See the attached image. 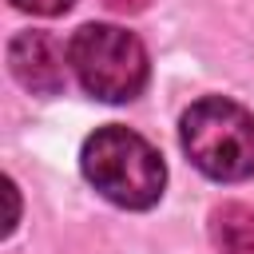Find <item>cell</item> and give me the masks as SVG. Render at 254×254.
Listing matches in <instances>:
<instances>
[{"instance_id": "6da1fadb", "label": "cell", "mask_w": 254, "mask_h": 254, "mask_svg": "<svg viewBox=\"0 0 254 254\" xmlns=\"http://www.w3.org/2000/svg\"><path fill=\"white\" fill-rule=\"evenodd\" d=\"M79 167L87 175V183L115 206L127 210H147L159 202L163 187H167V167L159 159V151L127 131V127H99L95 135H87Z\"/></svg>"}, {"instance_id": "7a4b0ae2", "label": "cell", "mask_w": 254, "mask_h": 254, "mask_svg": "<svg viewBox=\"0 0 254 254\" xmlns=\"http://www.w3.org/2000/svg\"><path fill=\"white\" fill-rule=\"evenodd\" d=\"M179 139L206 179L238 183L254 175V115L234 99L206 95L190 103L179 123Z\"/></svg>"}, {"instance_id": "3957f363", "label": "cell", "mask_w": 254, "mask_h": 254, "mask_svg": "<svg viewBox=\"0 0 254 254\" xmlns=\"http://www.w3.org/2000/svg\"><path fill=\"white\" fill-rule=\"evenodd\" d=\"M67 64L83 91L107 103L135 99L151 75L147 48L139 44V36L115 24H83L67 40Z\"/></svg>"}, {"instance_id": "277c9868", "label": "cell", "mask_w": 254, "mask_h": 254, "mask_svg": "<svg viewBox=\"0 0 254 254\" xmlns=\"http://www.w3.org/2000/svg\"><path fill=\"white\" fill-rule=\"evenodd\" d=\"M8 67L36 95H60L64 91V52H60V44L48 32H20V36H12Z\"/></svg>"}, {"instance_id": "5b68a950", "label": "cell", "mask_w": 254, "mask_h": 254, "mask_svg": "<svg viewBox=\"0 0 254 254\" xmlns=\"http://www.w3.org/2000/svg\"><path fill=\"white\" fill-rule=\"evenodd\" d=\"M210 234L222 254H254V210L242 202H222L210 214Z\"/></svg>"}, {"instance_id": "8992f818", "label": "cell", "mask_w": 254, "mask_h": 254, "mask_svg": "<svg viewBox=\"0 0 254 254\" xmlns=\"http://www.w3.org/2000/svg\"><path fill=\"white\" fill-rule=\"evenodd\" d=\"M16 8H24V12H36V16H60V12H67L75 0H12Z\"/></svg>"}, {"instance_id": "52a82bcc", "label": "cell", "mask_w": 254, "mask_h": 254, "mask_svg": "<svg viewBox=\"0 0 254 254\" xmlns=\"http://www.w3.org/2000/svg\"><path fill=\"white\" fill-rule=\"evenodd\" d=\"M111 12H143L147 8V0H103Z\"/></svg>"}]
</instances>
